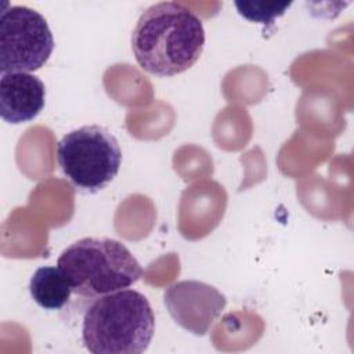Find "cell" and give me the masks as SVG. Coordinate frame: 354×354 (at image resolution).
<instances>
[{"label":"cell","instance_id":"9","mask_svg":"<svg viewBox=\"0 0 354 354\" xmlns=\"http://www.w3.org/2000/svg\"><path fill=\"white\" fill-rule=\"evenodd\" d=\"M290 1H235L238 12L252 21L260 24H271L281 17L289 7Z\"/></svg>","mask_w":354,"mask_h":354},{"label":"cell","instance_id":"2","mask_svg":"<svg viewBox=\"0 0 354 354\" xmlns=\"http://www.w3.org/2000/svg\"><path fill=\"white\" fill-rule=\"evenodd\" d=\"M155 332L148 299L134 289H120L93 300L83 315L82 339L91 354H141Z\"/></svg>","mask_w":354,"mask_h":354},{"label":"cell","instance_id":"5","mask_svg":"<svg viewBox=\"0 0 354 354\" xmlns=\"http://www.w3.org/2000/svg\"><path fill=\"white\" fill-rule=\"evenodd\" d=\"M54 39L46 18L26 6H11L0 15V71L35 72L50 58Z\"/></svg>","mask_w":354,"mask_h":354},{"label":"cell","instance_id":"1","mask_svg":"<svg viewBox=\"0 0 354 354\" xmlns=\"http://www.w3.org/2000/svg\"><path fill=\"white\" fill-rule=\"evenodd\" d=\"M201 18L184 4L160 1L149 6L131 33V50L148 73L166 77L189 69L205 47Z\"/></svg>","mask_w":354,"mask_h":354},{"label":"cell","instance_id":"3","mask_svg":"<svg viewBox=\"0 0 354 354\" xmlns=\"http://www.w3.org/2000/svg\"><path fill=\"white\" fill-rule=\"evenodd\" d=\"M72 292L80 297L97 299L134 285L142 277V267L122 242L111 238H82L58 257Z\"/></svg>","mask_w":354,"mask_h":354},{"label":"cell","instance_id":"4","mask_svg":"<svg viewBox=\"0 0 354 354\" xmlns=\"http://www.w3.org/2000/svg\"><path fill=\"white\" fill-rule=\"evenodd\" d=\"M57 160L69 183L83 194H97L118 176L122 149L102 126L87 124L66 133L57 144Z\"/></svg>","mask_w":354,"mask_h":354},{"label":"cell","instance_id":"6","mask_svg":"<svg viewBox=\"0 0 354 354\" xmlns=\"http://www.w3.org/2000/svg\"><path fill=\"white\" fill-rule=\"evenodd\" d=\"M163 300L176 324L196 336L206 335L227 306L220 290L192 279L171 283L165 290Z\"/></svg>","mask_w":354,"mask_h":354},{"label":"cell","instance_id":"7","mask_svg":"<svg viewBox=\"0 0 354 354\" xmlns=\"http://www.w3.org/2000/svg\"><path fill=\"white\" fill-rule=\"evenodd\" d=\"M46 87L28 72L3 73L0 79V116L4 122L19 124L33 120L44 108Z\"/></svg>","mask_w":354,"mask_h":354},{"label":"cell","instance_id":"8","mask_svg":"<svg viewBox=\"0 0 354 354\" xmlns=\"http://www.w3.org/2000/svg\"><path fill=\"white\" fill-rule=\"evenodd\" d=\"M32 299L44 310H61L71 299L72 288L58 267L37 268L29 282Z\"/></svg>","mask_w":354,"mask_h":354}]
</instances>
